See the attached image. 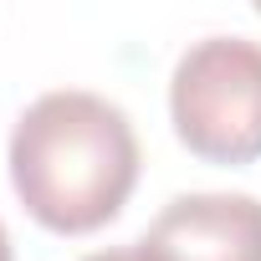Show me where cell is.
Returning a JSON list of instances; mask_svg holds the SVG:
<instances>
[{
    "label": "cell",
    "mask_w": 261,
    "mask_h": 261,
    "mask_svg": "<svg viewBox=\"0 0 261 261\" xmlns=\"http://www.w3.org/2000/svg\"><path fill=\"white\" fill-rule=\"evenodd\" d=\"M174 139L205 164L261 159V41L205 36L169 77Z\"/></svg>",
    "instance_id": "cell-2"
},
{
    "label": "cell",
    "mask_w": 261,
    "mask_h": 261,
    "mask_svg": "<svg viewBox=\"0 0 261 261\" xmlns=\"http://www.w3.org/2000/svg\"><path fill=\"white\" fill-rule=\"evenodd\" d=\"M0 261H16V251H11V230H6V220H0Z\"/></svg>",
    "instance_id": "cell-5"
},
{
    "label": "cell",
    "mask_w": 261,
    "mask_h": 261,
    "mask_svg": "<svg viewBox=\"0 0 261 261\" xmlns=\"http://www.w3.org/2000/svg\"><path fill=\"white\" fill-rule=\"evenodd\" d=\"M82 261H164L149 241H128V246H108V251H92Z\"/></svg>",
    "instance_id": "cell-4"
},
{
    "label": "cell",
    "mask_w": 261,
    "mask_h": 261,
    "mask_svg": "<svg viewBox=\"0 0 261 261\" xmlns=\"http://www.w3.org/2000/svg\"><path fill=\"white\" fill-rule=\"evenodd\" d=\"M144 241L164 261H261V200L236 190L174 195Z\"/></svg>",
    "instance_id": "cell-3"
},
{
    "label": "cell",
    "mask_w": 261,
    "mask_h": 261,
    "mask_svg": "<svg viewBox=\"0 0 261 261\" xmlns=\"http://www.w3.org/2000/svg\"><path fill=\"white\" fill-rule=\"evenodd\" d=\"M11 190L57 236H87L123 215L139 185V134L113 97L87 87L41 92L11 128Z\"/></svg>",
    "instance_id": "cell-1"
}]
</instances>
